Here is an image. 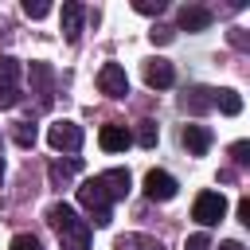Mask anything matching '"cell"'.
<instances>
[{
  "label": "cell",
  "mask_w": 250,
  "mask_h": 250,
  "mask_svg": "<svg viewBox=\"0 0 250 250\" xmlns=\"http://www.w3.org/2000/svg\"><path fill=\"white\" fill-rule=\"evenodd\" d=\"M47 145L55 152H78L82 148V125L78 121H55L47 129Z\"/></svg>",
  "instance_id": "5b68a950"
},
{
  "label": "cell",
  "mask_w": 250,
  "mask_h": 250,
  "mask_svg": "<svg viewBox=\"0 0 250 250\" xmlns=\"http://www.w3.org/2000/svg\"><path fill=\"white\" fill-rule=\"evenodd\" d=\"M78 203L90 211V219H94V227H109V219H113V203H109V195L102 191V184L98 180H86L82 188H78Z\"/></svg>",
  "instance_id": "7a4b0ae2"
},
{
  "label": "cell",
  "mask_w": 250,
  "mask_h": 250,
  "mask_svg": "<svg viewBox=\"0 0 250 250\" xmlns=\"http://www.w3.org/2000/svg\"><path fill=\"white\" fill-rule=\"evenodd\" d=\"M246 152H250V145H246V141H234V145H230V156H234L238 164H246V160H250Z\"/></svg>",
  "instance_id": "484cf974"
},
{
  "label": "cell",
  "mask_w": 250,
  "mask_h": 250,
  "mask_svg": "<svg viewBox=\"0 0 250 250\" xmlns=\"http://www.w3.org/2000/svg\"><path fill=\"white\" fill-rule=\"evenodd\" d=\"M180 105H184L188 113H207V109H215V90H211V86H191V90L180 98Z\"/></svg>",
  "instance_id": "4fadbf2b"
},
{
  "label": "cell",
  "mask_w": 250,
  "mask_h": 250,
  "mask_svg": "<svg viewBox=\"0 0 250 250\" xmlns=\"http://www.w3.org/2000/svg\"><path fill=\"white\" fill-rule=\"evenodd\" d=\"M145 82H148L152 90H168V86L176 82L172 62H168V59H148V62H145Z\"/></svg>",
  "instance_id": "30bf717a"
},
{
  "label": "cell",
  "mask_w": 250,
  "mask_h": 250,
  "mask_svg": "<svg viewBox=\"0 0 250 250\" xmlns=\"http://www.w3.org/2000/svg\"><path fill=\"white\" fill-rule=\"evenodd\" d=\"M78 172H82V160H78V156H66V160H51V168H47V176H51V188H62V184H70Z\"/></svg>",
  "instance_id": "5bb4252c"
},
{
  "label": "cell",
  "mask_w": 250,
  "mask_h": 250,
  "mask_svg": "<svg viewBox=\"0 0 250 250\" xmlns=\"http://www.w3.org/2000/svg\"><path fill=\"white\" fill-rule=\"evenodd\" d=\"M98 90L109 94V98H125L129 94V78H125V66L121 62H105L98 70Z\"/></svg>",
  "instance_id": "52a82bcc"
},
{
  "label": "cell",
  "mask_w": 250,
  "mask_h": 250,
  "mask_svg": "<svg viewBox=\"0 0 250 250\" xmlns=\"http://www.w3.org/2000/svg\"><path fill=\"white\" fill-rule=\"evenodd\" d=\"M27 78H31V94H35L39 105L47 109L51 98H55V70H51L47 62H31V66H27Z\"/></svg>",
  "instance_id": "8992f818"
},
{
  "label": "cell",
  "mask_w": 250,
  "mask_h": 250,
  "mask_svg": "<svg viewBox=\"0 0 250 250\" xmlns=\"http://www.w3.org/2000/svg\"><path fill=\"white\" fill-rule=\"evenodd\" d=\"M82 20H86V8H82L78 0H66V4H62V35H66V43H78Z\"/></svg>",
  "instance_id": "8fae6325"
},
{
  "label": "cell",
  "mask_w": 250,
  "mask_h": 250,
  "mask_svg": "<svg viewBox=\"0 0 250 250\" xmlns=\"http://www.w3.org/2000/svg\"><path fill=\"white\" fill-rule=\"evenodd\" d=\"M219 250H246L238 238H227V242H219Z\"/></svg>",
  "instance_id": "83f0119b"
},
{
  "label": "cell",
  "mask_w": 250,
  "mask_h": 250,
  "mask_svg": "<svg viewBox=\"0 0 250 250\" xmlns=\"http://www.w3.org/2000/svg\"><path fill=\"white\" fill-rule=\"evenodd\" d=\"M12 137H16V145H35V125L31 121H16V129H12Z\"/></svg>",
  "instance_id": "ffe728a7"
},
{
  "label": "cell",
  "mask_w": 250,
  "mask_h": 250,
  "mask_svg": "<svg viewBox=\"0 0 250 250\" xmlns=\"http://www.w3.org/2000/svg\"><path fill=\"white\" fill-rule=\"evenodd\" d=\"M223 215H227V199H223V191H199V195H195V203H191V219H195V223L215 227Z\"/></svg>",
  "instance_id": "277c9868"
},
{
  "label": "cell",
  "mask_w": 250,
  "mask_h": 250,
  "mask_svg": "<svg viewBox=\"0 0 250 250\" xmlns=\"http://www.w3.org/2000/svg\"><path fill=\"white\" fill-rule=\"evenodd\" d=\"M47 223L59 230V246L62 250H90V223L78 219V211L70 203H51L47 207Z\"/></svg>",
  "instance_id": "6da1fadb"
},
{
  "label": "cell",
  "mask_w": 250,
  "mask_h": 250,
  "mask_svg": "<svg viewBox=\"0 0 250 250\" xmlns=\"http://www.w3.org/2000/svg\"><path fill=\"white\" fill-rule=\"evenodd\" d=\"M20 74H23L20 59L4 55V59H0V109H12V105L23 98V90H20Z\"/></svg>",
  "instance_id": "3957f363"
},
{
  "label": "cell",
  "mask_w": 250,
  "mask_h": 250,
  "mask_svg": "<svg viewBox=\"0 0 250 250\" xmlns=\"http://www.w3.org/2000/svg\"><path fill=\"white\" fill-rule=\"evenodd\" d=\"M238 219H242V223H246V227H250V199H246V195H242V199H238Z\"/></svg>",
  "instance_id": "4316f807"
},
{
  "label": "cell",
  "mask_w": 250,
  "mask_h": 250,
  "mask_svg": "<svg viewBox=\"0 0 250 250\" xmlns=\"http://www.w3.org/2000/svg\"><path fill=\"white\" fill-rule=\"evenodd\" d=\"M23 12H27L31 20H43V16L51 12V4H47V0H23Z\"/></svg>",
  "instance_id": "7402d4cb"
},
{
  "label": "cell",
  "mask_w": 250,
  "mask_h": 250,
  "mask_svg": "<svg viewBox=\"0 0 250 250\" xmlns=\"http://www.w3.org/2000/svg\"><path fill=\"white\" fill-rule=\"evenodd\" d=\"M113 250H160V242H152V238H145V234H121V238L113 242Z\"/></svg>",
  "instance_id": "e0dca14e"
},
{
  "label": "cell",
  "mask_w": 250,
  "mask_h": 250,
  "mask_svg": "<svg viewBox=\"0 0 250 250\" xmlns=\"http://www.w3.org/2000/svg\"><path fill=\"white\" fill-rule=\"evenodd\" d=\"M0 176H4V156H0Z\"/></svg>",
  "instance_id": "f1b7e54d"
},
{
  "label": "cell",
  "mask_w": 250,
  "mask_h": 250,
  "mask_svg": "<svg viewBox=\"0 0 250 250\" xmlns=\"http://www.w3.org/2000/svg\"><path fill=\"white\" fill-rule=\"evenodd\" d=\"M133 141H137L141 148H152V145H156V121H141V125H137V137H133Z\"/></svg>",
  "instance_id": "d6986e66"
},
{
  "label": "cell",
  "mask_w": 250,
  "mask_h": 250,
  "mask_svg": "<svg viewBox=\"0 0 250 250\" xmlns=\"http://www.w3.org/2000/svg\"><path fill=\"white\" fill-rule=\"evenodd\" d=\"M176 191H180L176 176H168V172H160V168H152V172L145 176V195H148V199L168 203V199H176Z\"/></svg>",
  "instance_id": "ba28073f"
},
{
  "label": "cell",
  "mask_w": 250,
  "mask_h": 250,
  "mask_svg": "<svg viewBox=\"0 0 250 250\" xmlns=\"http://www.w3.org/2000/svg\"><path fill=\"white\" fill-rule=\"evenodd\" d=\"M94 180L102 184V191L109 195V203L129 195V168H105V172H102V176H94Z\"/></svg>",
  "instance_id": "9c48e42d"
},
{
  "label": "cell",
  "mask_w": 250,
  "mask_h": 250,
  "mask_svg": "<svg viewBox=\"0 0 250 250\" xmlns=\"http://www.w3.org/2000/svg\"><path fill=\"white\" fill-rule=\"evenodd\" d=\"M12 250H39V238L35 234H16L12 238Z\"/></svg>",
  "instance_id": "603a6c76"
},
{
  "label": "cell",
  "mask_w": 250,
  "mask_h": 250,
  "mask_svg": "<svg viewBox=\"0 0 250 250\" xmlns=\"http://www.w3.org/2000/svg\"><path fill=\"white\" fill-rule=\"evenodd\" d=\"M184 148L191 156H203L211 148V129L207 125H184Z\"/></svg>",
  "instance_id": "9a60e30c"
},
{
  "label": "cell",
  "mask_w": 250,
  "mask_h": 250,
  "mask_svg": "<svg viewBox=\"0 0 250 250\" xmlns=\"http://www.w3.org/2000/svg\"><path fill=\"white\" fill-rule=\"evenodd\" d=\"M215 105L227 113V117H234V113H242V98L234 94V90H215Z\"/></svg>",
  "instance_id": "ac0fdd59"
},
{
  "label": "cell",
  "mask_w": 250,
  "mask_h": 250,
  "mask_svg": "<svg viewBox=\"0 0 250 250\" xmlns=\"http://www.w3.org/2000/svg\"><path fill=\"white\" fill-rule=\"evenodd\" d=\"M203 27H211V12L207 8H180V31H203Z\"/></svg>",
  "instance_id": "2e32d148"
},
{
  "label": "cell",
  "mask_w": 250,
  "mask_h": 250,
  "mask_svg": "<svg viewBox=\"0 0 250 250\" xmlns=\"http://www.w3.org/2000/svg\"><path fill=\"white\" fill-rule=\"evenodd\" d=\"M98 145H102L105 152H125V148L133 145V133H129L125 125H102V133H98Z\"/></svg>",
  "instance_id": "7c38bea8"
},
{
  "label": "cell",
  "mask_w": 250,
  "mask_h": 250,
  "mask_svg": "<svg viewBox=\"0 0 250 250\" xmlns=\"http://www.w3.org/2000/svg\"><path fill=\"white\" fill-rule=\"evenodd\" d=\"M188 250H215V246H211V238L199 230V234H191V238H188Z\"/></svg>",
  "instance_id": "cb8c5ba5"
},
{
  "label": "cell",
  "mask_w": 250,
  "mask_h": 250,
  "mask_svg": "<svg viewBox=\"0 0 250 250\" xmlns=\"http://www.w3.org/2000/svg\"><path fill=\"white\" fill-rule=\"evenodd\" d=\"M133 8H137L141 16H160V12H164V0H133Z\"/></svg>",
  "instance_id": "44dd1931"
},
{
  "label": "cell",
  "mask_w": 250,
  "mask_h": 250,
  "mask_svg": "<svg viewBox=\"0 0 250 250\" xmlns=\"http://www.w3.org/2000/svg\"><path fill=\"white\" fill-rule=\"evenodd\" d=\"M172 35H176L172 27H152V31H148V39H152V43H172Z\"/></svg>",
  "instance_id": "d4e9b609"
}]
</instances>
